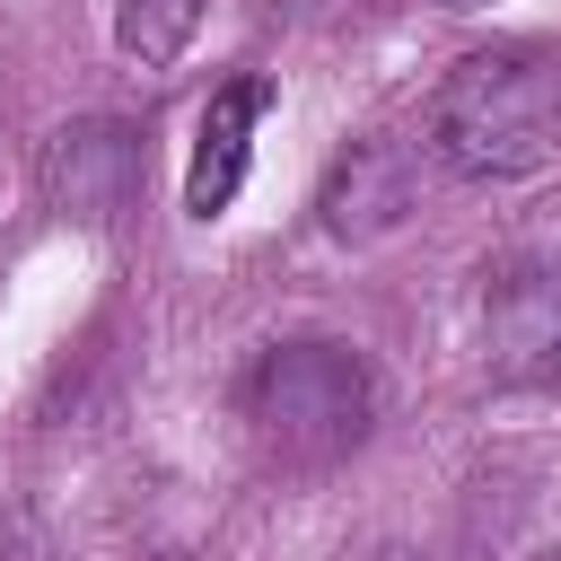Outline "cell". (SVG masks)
<instances>
[{"mask_svg":"<svg viewBox=\"0 0 561 561\" xmlns=\"http://www.w3.org/2000/svg\"><path fill=\"white\" fill-rule=\"evenodd\" d=\"M263 105H272L263 79H228V88H210V105H202V123H193V167H184V210H193V219H219V210L237 202Z\"/></svg>","mask_w":561,"mask_h":561,"instance_id":"277c9868","label":"cell"},{"mask_svg":"<svg viewBox=\"0 0 561 561\" xmlns=\"http://www.w3.org/2000/svg\"><path fill=\"white\" fill-rule=\"evenodd\" d=\"M438 9H491V0H438Z\"/></svg>","mask_w":561,"mask_h":561,"instance_id":"52a82bcc","label":"cell"},{"mask_svg":"<svg viewBox=\"0 0 561 561\" xmlns=\"http://www.w3.org/2000/svg\"><path fill=\"white\" fill-rule=\"evenodd\" d=\"M403 202H412L403 158H394L386 140H359V149L333 167V184H324V228H333V237H377V228L403 219Z\"/></svg>","mask_w":561,"mask_h":561,"instance_id":"5b68a950","label":"cell"},{"mask_svg":"<svg viewBox=\"0 0 561 561\" xmlns=\"http://www.w3.org/2000/svg\"><path fill=\"white\" fill-rule=\"evenodd\" d=\"M368 412H377V386L342 342H280L245 377V421L280 465H333L342 447L368 438Z\"/></svg>","mask_w":561,"mask_h":561,"instance_id":"7a4b0ae2","label":"cell"},{"mask_svg":"<svg viewBox=\"0 0 561 561\" xmlns=\"http://www.w3.org/2000/svg\"><path fill=\"white\" fill-rule=\"evenodd\" d=\"M482 351L500 377H561V254H517L491 272Z\"/></svg>","mask_w":561,"mask_h":561,"instance_id":"3957f363","label":"cell"},{"mask_svg":"<svg viewBox=\"0 0 561 561\" xmlns=\"http://www.w3.org/2000/svg\"><path fill=\"white\" fill-rule=\"evenodd\" d=\"M552 561H561V552H552Z\"/></svg>","mask_w":561,"mask_h":561,"instance_id":"ba28073f","label":"cell"},{"mask_svg":"<svg viewBox=\"0 0 561 561\" xmlns=\"http://www.w3.org/2000/svg\"><path fill=\"white\" fill-rule=\"evenodd\" d=\"M430 140L456 175H535L543 158H561V53L543 44L465 53L438 79Z\"/></svg>","mask_w":561,"mask_h":561,"instance_id":"6da1fadb","label":"cell"},{"mask_svg":"<svg viewBox=\"0 0 561 561\" xmlns=\"http://www.w3.org/2000/svg\"><path fill=\"white\" fill-rule=\"evenodd\" d=\"M193 26H202V0H123L114 9V35H123V53L131 61H175L184 44H193Z\"/></svg>","mask_w":561,"mask_h":561,"instance_id":"8992f818","label":"cell"}]
</instances>
